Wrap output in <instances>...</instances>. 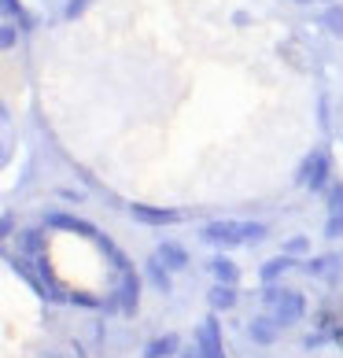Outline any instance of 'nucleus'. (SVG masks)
<instances>
[{
	"label": "nucleus",
	"instance_id": "nucleus-1",
	"mask_svg": "<svg viewBox=\"0 0 343 358\" xmlns=\"http://www.w3.org/2000/svg\"><path fill=\"white\" fill-rule=\"evenodd\" d=\"M295 185H307L310 193H325V188H328V151L325 148H314L310 156L299 163Z\"/></svg>",
	"mask_w": 343,
	"mask_h": 358
},
{
	"label": "nucleus",
	"instance_id": "nucleus-2",
	"mask_svg": "<svg viewBox=\"0 0 343 358\" xmlns=\"http://www.w3.org/2000/svg\"><path fill=\"white\" fill-rule=\"evenodd\" d=\"M200 237L207 240V244H214V248H240V244H247L240 222H207Z\"/></svg>",
	"mask_w": 343,
	"mask_h": 358
},
{
	"label": "nucleus",
	"instance_id": "nucleus-3",
	"mask_svg": "<svg viewBox=\"0 0 343 358\" xmlns=\"http://www.w3.org/2000/svg\"><path fill=\"white\" fill-rule=\"evenodd\" d=\"M118 299H122V314L126 318H137L140 311V277L133 266H126V270H118Z\"/></svg>",
	"mask_w": 343,
	"mask_h": 358
},
{
	"label": "nucleus",
	"instance_id": "nucleus-4",
	"mask_svg": "<svg viewBox=\"0 0 343 358\" xmlns=\"http://www.w3.org/2000/svg\"><path fill=\"white\" fill-rule=\"evenodd\" d=\"M302 314H307V299H302V292L284 288L281 299H277V306H273L277 325H295V322H302Z\"/></svg>",
	"mask_w": 343,
	"mask_h": 358
},
{
	"label": "nucleus",
	"instance_id": "nucleus-5",
	"mask_svg": "<svg viewBox=\"0 0 343 358\" xmlns=\"http://www.w3.org/2000/svg\"><path fill=\"white\" fill-rule=\"evenodd\" d=\"M196 348H200L207 358H226V343H221V329H218L214 314H207L203 325L196 329Z\"/></svg>",
	"mask_w": 343,
	"mask_h": 358
},
{
	"label": "nucleus",
	"instance_id": "nucleus-6",
	"mask_svg": "<svg viewBox=\"0 0 343 358\" xmlns=\"http://www.w3.org/2000/svg\"><path fill=\"white\" fill-rule=\"evenodd\" d=\"M45 222H48V229H67V233H78V237H85V240H96L100 237L92 222L78 218V214H67V211H52V214H45Z\"/></svg>",
	"mask_w": 343,
	"mask_h": 358
},
{
	"label": "nucleus",
	"instance_id": "nucleus-7",
	"mask_svg": "<svg viewBox=\"0 0 343 358\" xmlns=\"http://www.w3.org/2000/svg\"><path fill=\"white\" fill-rule=\"evenodd\" d=\"M129 214H133L140 225H174V222H181V211H174V207H152V203H133Z\"/></svg>",
	"mask_w": 343,
	"mask_h": 358
},
{
	"label": "nucleus",
	"instance_id": "nucleus-8",
	"mask_svg": "<svg viewBox=\"0 0 343 358\" xmlns=\"http://www.w3.org/2000/svg\"><path fill=\"white\" fill-rule=\"evenodd\" d=\"M4 259H8V266H11V270H15L22 281H26V285H30V292H34V296H41V299H52V288L45 285V277H37L34 270H30V266H26V255L19 251V255H11V251H4Z\"/></svg>",
	"mask_w": 343,
	"mask_h": 358
},
{
	"label": "nucleus",
	"instance_id": "nucleus-9",
	"mask_svg": "<svg viewBox=\"0 0 343 358\" xmlns=\"http://www.w3.org/2000/svg\"><path fill=\"white\" fill-rule=\"evenodd\" d=\"M170 274H174V270L159 262V255H152V259L144 262V277H148V285H152L155 292H163V296H166V292H174V281H170Z\"/></svg>",
	"mask_w": 343,
	"mask_h": 358
},
{
	"label": "nucleus",
	"instance_id": "nucleus-10",
	"mask_svg": "<svg viewBox=\"0 0 343 358\" xmlns=\"http://www.w3.org/2000/svg\"><path fill=\"white\" fill-rule=\"evenodd\" d=\"M177 348H181L177 332H166V336H155V340L144 343L140 358H174V355H177Z\"/></svg>",
	"mask_w": 343,
	"mask_h": 358
},
{
	"label": "nucleus",
	"instance_id": "nucleus-11",
	"mask_svg": "<svg viewBox=\"0 0 343 358\" xmlns=\"http://www.w3.org/2000/svg\"><path fill=\"white\" fill-rule=\"evenodd\" d=\"M155 255H159V262L163 266H170V270H184L192 259H189V251H184L177 240H163L159 248H155Z\"/></svg>",
	"mask_w": 343,
	"mask_h": 358
},
{
	"label": "nucleus",
	"instance_id": "nucleus-12",
	"mask_svg": "<svg viewBox=\"0 0 343 358\" xmlns=\"http://www.w3.org/2000/svg\"><path fill=\"white\" fill-rule=\"evenodd\" d=\"M247 332H251V340L258 343V348H270V343H277V318L258 314V318H251Z\"/></svg>",
	"mask_w": 343,
	"mask_h": 358
},
{
	"label": "nucleus",
	"instance_id": "nucleus-13",
	"mask_svg": "<svg viewBox=\"0 0 343 358\" xmlns=\"http://www.w3.org/2000/svg\"><path fill=\"white\" fill-rule=\"evenodd\" d=\"M292 266H299L292 255H277V259H270V262H262V270H258V277H262V285H273L277 277H284L288 270H292Z\"/></svg>",
	"mask_w": 343,
	"mask_h": 358
},
{
	"label": "nucleus",
	"instance_id": "nucleus-14",
	"mask_svg": "<svg viewBox=\"0 0 343 358\" xmlns=\"http://www.w3.org/2000/svg\"><path fill=\"white\" fill-rule=\"evenodd\" d=\"M207 303H210V311H233V306H236V285H221V281H218V285L214 288H210V296H207Z\"/></svg>",
	"mask_w": 343,
	"mask_h": 358
},
{
	"label": "nucleus",
	"instance_id": "nucleus-15",
	"mask_svg": "<svg viewBox=\"0 0 343 358\" xmlns=\"http://www.w3.org/2000/svg\"><path fill=\"white\" fill-rule=\"evenodd\" d=\"M207 266H210V274H214L221 285H236V281H240V270H236V262L226 259V255H214V259H210Z\"/></svg>",
	"mask_w": 343,
	"mask_h": 358
},
{
	"label": "nucleus",
	"instance_id": "nucleus-16",
	"mask_svg": "<svg viewBox=\"0 0 343 358\" xmlns=\"http://www.w3.org/2000/svg\"><path fill=\"white\" fill-rule=\"evenodd\" d=\"M19 251L22 255H45V233L41 229H22L19 233Z\"/></svg>",
	"mask_w": 343,
	"mask_h": 358
},
{
	"label": "nucleus",
	"instance_id": "nucleus-17",
	"mask_svg": "<svg viewBox=\"0 0 343 358\" xmlns=\"http://www.w3.org/2000/svg\"><path fill=\"white\" fill-rule=\"evenodd\" d=\"M0 4H4V15H8V19H19L26 30H34V19H30V11H26V8L19 4V0H0Z\"/></svg>",
	"mask_w": 343,
	"mask_h": 358
},
{
	"label": "nucleus",
	"instance_id": "nucleus-18",
	"mask_svg": "<svg viewBox=\"0 0 343 358\" xmlns=\"http://www.w3.org/2000/svg\"><path fill=\"white\" fill-rule=\"evenodd\" d=\"M321 22L328 27V33H333V37H343V8H340V4H333V8H328Z\"/></svg>",
	"mask_w": 343,
	"mask_h": 358
},
{
	"label": "nucleus",
	"instance_id": "nucleus-19",
	"mask_svg": "<svg viewBox=\"0 0 343 358\" xmlns=\"http://www.w3.org/2000/svg\"><path fill=\"white\" fill-rule=\"evenodd\" d=\"M325 200H328V214H343V181H333L325 188Z\"/></svg>",
	"mask_w": 343,
	"mask_h": 358
},
{
	"label": "nucleus",
	"instance_id": "nucleus-20",
	"mask_svg": "<svg viewBox=\"0 0 343 358\" xmlns=\"http://www.w3.org/2000/svg\"><path fill=\"white\" fill-rule=\"evenodd\" d=\"M333 262H336L333 255H321V259H310L307 266H302V270H307L310 277H321V274H328V270H333Z\"/></svg>",
	"mask_w": 343,
	"mask_h": 358
},
{
	"label": "nucleus",
	"instance_id": "nucleus-21",
	"mask_svg": "<svg viewBox=\"0 0 343 358\" xmlns=\"http://www.w3.org/2000/svg\"><path fill=\"white\" fill-rule=\"evenodd\" d=\"M240 225H244V240H247V244H258V240L270 233V229L262 225V222H240Z\"/></svg>",
	"mask_w": 343,
	"mask_h": 358
},
{
	"label": "nucleus",
	"instance_id": "nucleus-22",
	"mask_svg": "<svg viewBox=\"0 0 343 358\" xmlns=\"http://www.w3.org/2000/svg\"><path fill=\"white\" fill-rule=\"evenodd\" d=\"M89 4H92V0H67V8H63V19H67V22H74V19H82Z\"/></svg>",
	"mask_w": 343,
	"mask_h": 358
},
{
	"label": "nucleus",
	"instance_id": "nucleus-23",
	"mask_svg": "<svg viewBox=\"0 0 343 358\" xmlns=\"http://www.w3.org/2000/svg\"><path fill=\"white\" fill-rule=\"evenodd\" d=\"M328 340H333V332H328V336H325V332H310V336L302 340V351H318L321 343H328Z\"/></svg>",
	"mask_w": 343,
	"mask_h": 358
},
{
	"label": "nucleus",
	"instance_id": "nucleus-24",
	"mask_svg": "<svg viewBox=\"0 0 343 358\" xmlns=\"http://www.w3.org/2000/svg\"><path fill=\"white\" fill-rule=\"evenodd\" d=\"M325 237H343V214H328V222H325Z\"/></svg>",
	"mask_w": 343,
	"mask_h": 358
},
{
	"label": "nucleus",
	"instance_id": "nucleus-25",
	"mask_svg": "<svg viewBox=\"0 0 343 358\" xmlns=\"http://www.w3.org/2000/svg\"><path fill=\"white\" fill-rule=\"evenodd\" d=\"M307 248H310V240H307V237H292V240L284 244V251H288V255H302Z\"/></svg>",
	"mask_w": 343,
	"mask_h": 358
},
{
	"label": "nucleus",
	"instance_id": "nucleus-26",
	"mask_svg": "<svg viewBox=\"0 0 343 358\" xmlns=\"http://www.w3.org/2000/svg\"><path fill=\"white\" fill-rule=\"evenodd\" d=\"M71 303L74 306H100L96 296H85V292H71Z\"/></svg>",
	"mask_w": 343,
	"mask_h": 358
},
{
	"label": "nucleus",
	"instance_id": "nucleus-27",
	"mask_svg": "<svg viewBox=\"0 0 343 358\" xmlns=\"http://www.w3.org/2000/svg\"><path fill=\"white\" fill-rule=\"evenodd\" d=\"M281 292H284V288L266 285V292H262V303H266V306H277V299H281Z\"/></svg>",
	"mask_w": 343,
	"mask_h": 358
},
{
	"label": "nucleus",
	"instance_id": "nucleus-28",
	"mask_svg": "<svg viewBox=\"0 0 343 358\" xmlns=\"http://www.w3.org/2000/svg\"><path fill=\"white\" fill-rule=\"evenodd\" d=\"M0 45H4V48L15 45V27H11V22H4V30H0Z\"/></svg>",
	"mask_w": 343,
	"mask_h": 358
},
{
	"label": "nucleus",
	"instance_id": "nucleus-29",
	"mask_svg": "<svg viewBox=\"0 0 343 358\" xmlns=\"http://www.w3.org/2000/svg\"><path fill=\"white\" fill-rule=\"evenodd\" d=\"M0 233H4V237L15 233V222H11V214H4V218H0Z\"/></svg>",
	"mask_w": 343,
	"mask_h": 358
},
{
	"label": "nucleus",
	"instance_id": "nucleus-30",
	"mask_svg": "<svg viewBox=\"0 0 343 358\" xmlns=\"http://www.w3.org/2000/svg\"><path fill=\"white\" fill-rule=\"evenodd\" d=\"M233 22H236V27H247V22H251V15H247V11H236Z\"/></svg>",
	"mask_w": 343,
	"mask_h": 358
},
{
	"label": "nucleus",
	"instance_id": "nucleus-31",
	"mask_svg": "<svg viewBox=\"0 0 343 358\" xmlns=\"http://www.w3.org/2000/svg\"><path fill=\"white\" fill-rule=\"evenodd\" d=\"M59 196H63V200H78V203H82V200H85L82 193H71V188H59Z\"/></svg>",
	"mask_w": 343,
	"mask_h": 358
},
{
	"label": "nucleus",
	"instance_id": "nucleus-32",
	"mask_svg": "<svg viewBox=\"0 0 343 358\" xmlns=\"http://www.w3.org/2000/svg\"><path fill=\"white\" fill-rule=\"evenodd\" d=\"M333 343H336V348H343V325L333 329Z\"/></svg>",
	"mask_w": 343,
	"mask_h": 358
},
{
	"label": "nucleus",
	"instance_id": "nucleus-33",
	"mask_svg": "<svg viewBox=\"0 0 343 358\" xmlns=\"http://www.w3.org/2000/svg\"><path fill=\"white\" fill-rule=\"evenodd\" d=\"M181 358H207L200 348H192V351H181Z\"/></svg>",
	"mask_w": 343,
	"mask_h": 358
},
{
	"label": "nucleus",
	"instance_id": "nucleus-34",
	"mask_svg": "<svg viewBox=\"0 0 343 358\" xmlns=\"http://www.w3.org/2000/svg\"><path fill=\"white\" fill-rule=\"evenodd\" d=\"M292 4H310V0H292Z\"/></svg>",
	"mask_w": 343,
	"mask_h": 358
},
{
	"label": "nucleus",
	"instance_id": "nucleus-35",
	"mask_svg": "<svg viewBox=\"0 0 343 358\" xmlns=\"http://www.w3.org/2000/svg\"><path fill=\"white\" fill-rule=\"evenodd\" d=\"M325 4H328V0H325Z\"/></svg>",
	"mask_w": 343,
	"mask_h": 358
}]
</instances>
